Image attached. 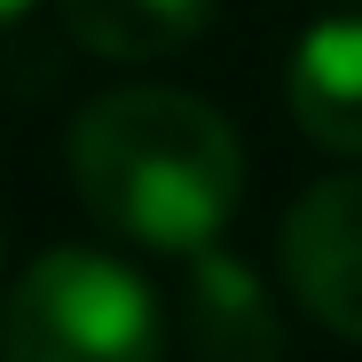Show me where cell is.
Listing matches in <instances>:
<instances>
[{"label":"cell","mask_w":362,"mask_h":362,"mask_svg":"<svg viewBox=\"0 0 362 362\" xmlns=\"http://www.w3.org/2000/svg\"><path fill=\"white\" fill-rule=\"evenodd\" d=\"M181 331H189L197 362H284V323L268 308V284L236 252H213V245L189 252Z\"/></svg>","instance_id":"277c9868"},{"label":"cell","mask_w":362,"mask_h":362,"mask_svg":"<svg viewBox=\"0 0 362 362\" xmlns=\"http://www.w3.org/2000/svg\"><path fill=\"white\" fill-rule=\"evenodd\" d=\"M284 276L323 331L362 346V173H331L284 213Z\"/></svg>","instance_id":"3957f363"},{"label":"cell","mask_w":362,"mask_h":362,"mask_svg":"<svg viewBox=\"0 0 362 362\" xmlns=\"http://www.w3.org/2000/svg\"><path fill=\"white\" fill-rule=\"evenodd\" d=\"M284 103L315 150L362 158V16H323L291 47Z\"/></svg>","instance_id":"5b68a950"},{"label":"cell","mask_w":362,"mask_h":362,"mask_svg":"<svg viewBox=\"0 0 362 362\" xmlns=\"http://www.w3.org/2000/svg\"><path fill=\"white\" fill-rule=\"evenodd\" d=\"M24 8H32V0H0V32H8V24H16Z\"/></svg>","instance_id":"52a82bcc"},{"label":"cell","mask_w":362,"mask_h":362,"mask_svg":"<svg viewBox=\"0 0 362 362\" xmlns=\"http://www.w3.org/2000/svg\"><path fill=\"white\" fill-rule=\"evenodd\" d=\"M0 362H165L158 291L110 252L55 245L0 299Z\"/></svg>","instance_id":"7a4b0ae2"},{"label":"cell","mask_w":362,"mask_h":362,"mask_svg":"<svg viewBox=\"0 0 362 362\" xmlns=\"http://www.w3.org/2000/svg\"><path fill=\"white\" fill-rule=\"evenodd\" d=\"M71 189L127 245L189 260L245 197V142L181 87H110L71 118Z\"/></svg>","instance_id":"6da1fadb"},{"label":"cell","mask_w":362,"mask_h":362,"mask_svg":"<svg viewBox=\"0 0 362 362\" xmlns=\"http://www.w3.org/2000/svg\"><path fill=\"white\" fill-rule=\"evenodd\" d=\"M55 8L64 32L103 64H158L213 24V0H55Z\"/></svg>","instance_id":"8992f818"}]
</instances>
